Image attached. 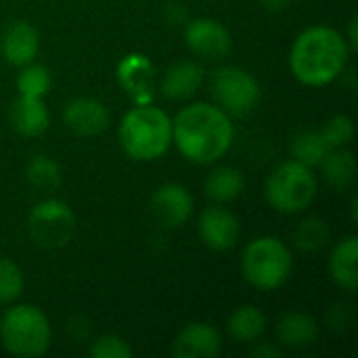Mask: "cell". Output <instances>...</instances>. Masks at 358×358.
<instances>
[{"label": "cell", "mask_w": 358, "mask_h": 358, "mask_svg": "<svg viewBox=\"0 0 358 358\" xmlns=\"http://www.w3.org/2000/svg\"><path fill=\"white\" fill-rule=\"evenodd\" d=\"M63 122L67 130H71L78 136H99L109 128L111 115H109V109L101 101L82 96L65 105Z\"/></svg>", "instance_id": "13"}, {"label": "cell", "mask_w": 358, "mask_h": 358, "mask_svg": "<svg viewBox=\"0 0 358 358\" xmlns=\"http://www.w3.org/2000/svg\"><path fill=\"white\" fill-rule=\"evenodd\" d=\"M206 71L197 61H178L170 65L162 78V94L168 101H187L203 86Z\"/></svg>", "instance_id": "16"}, {"label": "cell", "mask_w": 358, "mask_h": 358, "mask_svg": "<svg viewBox=\"0 0 358 358\" xmlns=\"http://www.w3.org/2000/svg\"><path fill=\"white\" fill-rule=\"evenodd\" d=\"M233 124L218 105L191 103L172 122V143L193 164H214L233 145Z\"/></svg>", "instance_id": "1"}, {"label": "cell", "mask_w": 358, "mask_h": 358, "mask_svg": "<svg viewBox=\"0 0 358 358\" xmlns=\"http://www.w3.org/2000/svg\"><path fill=\"white\" fill-rule=\"evenodd\" d=\"M117 82L136 105H149L155 96V67L141 55L130 52L117 65Z\"/></svg>", "instance_id": "12"}, {"label": "cell", "mask_w": 358, "mask_h": 358, "mask_svg": "<svg viewBox=\"0 0 358 358\" xmlns=\"http://www.w3.org/2000/svg\"><path fill=\"white\" fill-rule=\"evenodd\" d=\"M277 342L283 348L302 350L319 340V323L306 313H285L277 323Z\"/></svg>", "instance_id": "18"}, {"label": "cell", "mask_w": 358, "mask_h": 358, "mask_svg": "<svg viewBox=\"0 0 358 358\" xmlns=\"http://www.w3.org/2000/svg\"><path fill=\"white\" fill-rule=\"evenodd\" d=\"M321 132L331 149L348 147L355 138V122H352V117L340 113V115H334L331 120H327L325 126L321 128Z\"/></svg>", "instance_id": "28"}, {"label": "cell", "mask_w": 358, "mask_h": 358, "mask_svg": "<svg viewBox=\"0 0 358 358\" xmlns=\"http://www.w3.org/2000/svg\"><path fill=\"white\" fill-rule=\"evenodd\" d=\"M331 151L321 130H304L292 141V159L306 164L308 168L321 166L325 155Z\"/></svg>", "instance_id": "23"}, {"label": "cell", "mask_w": 358, "mask_h": 358, "mask_svg": "<svg viewBox=\"0 0 358 358\" xmlns=\"http://www.w3.org/2000/svg\"><path fill=\"white\" fill-rule=\"evenodd\" d=\"M151 214L166 229H180L193 214V195L178 182H166L151 195Z\"/></svg>", "instance_id": "11"}, {"label": "cell", "mask_w": 358, "mask_h": 358, "mask_svg": "<svg viewBox=\"0 0 358 358\" xmlns=\"http://www.w3.org/2000/svg\"><path fill=\"white\" fill-rule=\"evenodd\" d=\"M319 168H321L325 182L336 191H346L357 180V157L346 147L331 149Z\"/></svg>", "instance_id": "21"}, {"label": "cell", "mask_w": 358, "mask_h": 358, "mask_svg": "<svg viewBox=\"0 0 358 358\" xmlns=\"http://www.w3.org/2000/svg\"><path fill=\"white\" fill-rule=\"evenodd\" d=\"M281 355H283V350L279 346L271 344V342H262V344H258V346H254L250 350V357L254 358H279Z\"/></svg>", "instance_id": "30"}, {"label": "cell", "mask_w": 358, "mask_h": 358, "mask_svg": "<svg viewBox=\"0 0 358 358\" xmlns=\"http://www.w3.org/2000/svg\"><path fill=\"white\" fill-rule=\"evenodd\" d=\"M350 48L334 27L313 25L306 27L292 44L289 69L304 86H327L346 71Z\"/></svg>", "instance_id": "2"}, {"label": "cell", "mask_w": 358, "mask_h": 358, "mask_svg": "<svg viewBox=\"0 0 358 358\" xmlns=\"http://www.w3.org/2000/svg\"><path fill=\"white\" fill-rule=\"evenodd\" d=\"M222 352V336L210 323H191L172 342L176 358H216Z\"/></svg>", "instance_id": "14"}, {"label": "cell", "mask_w": 358, "mask_h": 358, "mask_svg": "<svg viewBox=\"0 0 358 358\" xmlns=\"http://www.w3.org/2000/svg\"><path fill=\"white\" fill-rule=\"evenodd\" d=\"M23 285L25 281L21 268L8 258H0V304H13L19 300Z\"/></svg>", "instance_id": "27"}, {"label": "cell", "mask_w": 358, "mask_h": 358, "mask_svg": "<svg viewBox=\"0 0 358 358\" xmlns=\"http://www.w3.org/2000/svg\"><path fill=\"white\" fill-rule=\"evenodd\" d=\"M185 44L195 57L208 63L222 61L233 50V38L229 29L220 21L210 17L193 19L185 27Z\"/></svg>", "instance_id": "9"}, {"label": "cell", "mask_w": 358, "mask_h": 358, "mask_svg": "<svg viewBox=\"0 0 358 358\" xmlns=\"http://www.w3.org/2000/svg\"><path fill=\"white\" fill-rule=\"evenodd\" d=\"M76 214L61 199L40 201L27 218V233L42 250H61L76 235Z\"/></svg>", "instance_id": "8"}, {"label": "cell", "mask_w": 358, "mask_h": 358, "mask_svg": "<svg viewBox=\"0 0 358 358\" xmlns=\"http://www.w3.org/2000/svg\"><path fill=\"white\" fill-rule=\"evenodd\" d=\"M0 342L13 357L46 355L52 342L48 317L34 304H15L0 319Z\"/></svg>", "instance_id": "4"}, {"label": "cell", "mask_w": 358, "mask_h": 358, "mask_svg": "<svg viewBox=\"0 0 358 358\" xmlns=\"http://www.w3.org/2000/svg\"><path fill=\"white\" fill-rule=\"evenodd\" d=\"M50 84H52L50 71L34 61L21 67L15 82L19 96H31V99H44V94L50 90Z\"/></svg>", "instance_id": "26"}, {"label": "cell", "mask_w": 358, "mask_h": 358, "mask_svg": "<svg viewBox=\"0 0 358 358\" xmlns=\"http://www.w3.org/2000/svg\"><path fill=\"white\" fill-rule=\"evenodd\" d=\"M319 182L313 172L302 162L287 159L279 164L264 185V195L271 208L281 214H300L304 212L317 197Z\"/></svg>", "instance_id": "6"}, {"label": "cell", "mask_w": 358, "mask_h": 358, "mask_svg": "<svg viewBox=\"0 0 358 358\" xmlns=\"http://www.w3.org/2000/svg\"><path fill=\"white\" fill-rule=\"evenodd\" d=\"M357 27H358V19L357 17H352V19H350V23H348V34L344 36V40H346V44H348V48H350V52H352V50H357V46H358Z\"/></svg>", "instance_id": "31"}, {"label": "cell", "mask_w": 358, "mask_h": 358, "mask_svg": "<svg viewBox=\"0 0 358 358\" xmlns=\"http://www.w3.org/2000/svg\"><path fill=\"white\" fill-rule=\"evenodd\" d=\"M329 275L340 289L357 292L358 287V237L350 235L338 241L329 254Z\"/></svg>", "instance_id": "19"}, {"label": "cell", "mask_w": 358, "mask_h": 358, "mask_svg": "<svg viewBox=\"0 0 358 358\" xmlns=\"http://www.w3.org/2000/svg\"><path fill=\"white\" fill-rule=\"evenodd\" d=\"M245 189V176L239 168L220 166L214 168L203 180V193L214 203H229L235 201Z\"/></svg>", "instance_id": "20"}, {"label": "cell", "mask_w": 358, "mask_h": 358, "mask_svg": "<svg viewBox=\"0 0 358 358\" xmlns=\"http://www.w3.org/2000/svg\"><path fill=\"white\" fill-rule=\"evenodd\" d=\"M8 122L13 130L21 136L34 138L48 130L50 113L42 99L31 96H17L8 109Z\"/></svg>", "instance_id": "17"}, {"label": "cell", "mask_w": 358, "mask_h": 358, "mask_svg": "<svg viewBox=\"0 0 358 358\" xmlns=\"http://www.w3.org/2000/svg\"><path fill=\"white\" fill-rule=\"evenodd\" d=\"M294 258L289 248L277 237H258L250 241L241 256V271L250 285L260 292L283 287L292 275Z\"/></svg>", "instance_id": "5"}, {"label": "cell", "mask_w": 358, "mask_h": 358, "mask_svg": "<svg viewBox=\"0 0 358 358\" xmlns=\"http://www.w3.org/2000/svg\"><path fill=\"white\" fill-rule=\"evenodd\" d=\"M25 176H27L29 185L40 191H55L63 182V170H61L59 162H55L52 157H48L44 153L34 155L27 162Z\"/></svg>", "instance_id": "24"}, {"label": "cell", "mask_w": 358, "mask_h": 358, "mask_svg": "<svg viewBox=\"0 0 358 358\" xmlns=\"http://www.w3.org/2000/svg\"><path fill=\"white\" fill-rule=\"evenodd\" d=\"M88 355L94 358H132L134 350L124 338L115 334H105L92 342V346L88 348Z\"/></svg>", "instance_id": "29"}, {"label": "cell", "mask_w": 358, "mask_h": 358, "mask_svg": "<svg viewBox=\"0 0 358 358\" xmlns=\"http://www.w3.org/2000/svg\"><path fill=\"white\" fill-rule=\"evenodd\" d=\"M289 2L292 0H260L262 8L268 10V13H281V10H285L289 6Z\"/></svg>", "instance_id": "32"}, {"label": "cell", "mask_w": 358, "mask_h": 358, "mask_svg": "<svg viewBox=\"0 0 358 358\" xmlns=\"http://www.w3.org/2000/svg\"><path fill=\"white\" fill-rule=\"evenodd\" d=\"M197 233L210 250L229 252L239 241L241 224H239L237 216L224 208V203H214L199 214Z\"/></svg>", "instance_id": "10"}, {"label": "cell", "mask_w": 358, "mask_h": 358, "mask_svg": "<svg viewBox=\"0 0 358 358\" xmlns=\"http://www.w3.org/2000/svg\"><path fill=\"white\" fill-rule=\"evenodd\" d=\"M210 90L216 101V105L227 113L235 117H243L252 113L262 96L258 80L241 69V67H220L212 73Z\"/></svg>", "instance_id": "7"}, {"label": "cell", "mask_w": 358, "mask_h": 358, "mask_svg": "<svg viewBox=\"0 0 358 358\" xmlns=\"http://www.w3.org/2000/svg\"><path fill=\"white\" fill-rule=\"evenodd\" d=\"M120 145L134 162L159 159L172 145L170 115L151 103L132 107L120 122Z\"/></svg>", "instance_id": "3"}, {"label": "cell", "mask_w": 358, "mask_h": 358, "mask_svg": "<svg viewBox=\"0 0 358 358\" xmlns=\"http://www.w3.org/2000/svg\"><path fill=\"white\" fill-rule=\"evenodd\" d=\"M331 239V231L325 220L321 218H304L292 233V241L300 252H321Z\"/></svg>", "instance_id": "25"}, {"label": "cell", "mask_w": 358, "mask_h": 358, "mask_svg": "<svg viewBox=\"0 0 358 358\" xmlns=\"http://www.w3.org/2000/svg\"><path fill=\"white\" fill-rule=\"evenodd\" d=\"M227 331L239 344H256L266 331V317L260 308L243 304L229 317Z\"/></svg>", "instance_id": "22"}, {"label": "cell", "mask_w": 358, "mask_h": 358, "mask_svg": "<svg viewBox=\"0 0 358 358\" xmlns=\"http://www.w3.org/2000/svg\"><path fill=\"white\" fill-rule=\"evenodd\" d=\"M40 50V34L27 21L10 23L0 38V55L6 63L15 67H23L38 57Z\"/></svg>", "instance_id": "15"}]
</instances>
